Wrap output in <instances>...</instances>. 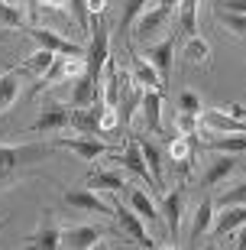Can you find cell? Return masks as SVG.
<instances>
[{
  "instance_id": "cell-41",
  "label": "cell",
  "mask_w": 246,
  "mask_h": 250,
  "mask_svg": "<svg viewBox=\"0 0 246 250\" xmlns=\"http://www.w3.org/2000/svg\"><path fill=\"white\" fill-rule=\"evenodd\" d=\"M46 7H55V10H62V7H68V0H42Z\"/></svg>"
},
{
  "instance_id": "cell-13",
  "label": "cell",
  "mask_w": 246,
  "mask_h": 250,
  "mask_svg": "<svg viewBox=\"0 0 246 250\" xmlns=\"http://www.w3.org/2000/svg\"><path fill=\"white\" fill-rule=\"evenodd\" d=\"M100 111H104V98H97L88 107H75L72 111V127L81 130V133H91V137H100Z\"/></svg>"
},
{
  "instance_id": "cell-12",
  "label": "cell",
  "mask_w": 246,
  "mask_h": 250,
  "mask_svg": "<svg viewBox=\"0 0 246 250\" xmlns=\"http://www.w3.org/2000/svg\"><path fill=\"white\" fill-rule=\"evenodd\" d=\"M100 237H104V228H97V224H81V228H68V231H62V247L88 250V247H97Z\"/></svg>"
},
{
  "instance_id": "cell-32",
  "label": "cell",
  "mask_w": 246,
  "mask_h": 250,
  "mask_svg": "<svg viewBox=\"0 0 246 250\" xmlns=\"http://www.w3.org/2000/svg\"><path fill=\"white\" fill-rule=\"evenodd\" d=\"M217 20L224 23V26H230V29H233V33H237L240 39H246V17H243V13H233V10L217 7Z\"/></svg>"
},
{
  "instance_id": "cell-25",
  "label": "cell",
  "mask_w": 246,
  "mask_h": 250,
  "mask_svg": "<svg viewBox=\"0 0 246 250\" xmlns=\"http://www.w3.org/2000/svg\"><path fill=\"white\" fill-rule=\"evenodd\" d=\"M130 208H133L143 221H159V218H162L159 208H155V202L143 192V188H133V192H130Z\"/></svg>"
},
{
  "instance_id": "cell-4",
  "label": "cell",
  "mask_w": 246,
  "mask_h": 250,
  "mask_svg": "<svg viewBox=\"0 0 246 250\" xmlns=\"http://www.w3.org/2000/svg\"><path fill=\"white\" fill-rule=\"evenodd\" d=\"M52 146H62V149H72V153H78V156L84 159V163H94L97 156H104L110 149V143H104V140L91 137V133H84V137H58L52 143Z\"/></svg>"
},
{
  "instance_id": "cell-38",
  "label": "cell",
  "mask_w": 246,
  "mask_h": 250,
  "mask_svg": "<svg viewBox=\"0 0 246 250\" xmlns=\"http://www.w3.org/2000/svg\"><path fill=\"white\" fill-rule=\"evenodd\" d=\"M104 10H107V0H88V17L91 20L104 17Z\"/></svg>"
},
{
  "instance_id": "cell-6",
  "label": "cell",
  "mask_w": 246,
  "mask_h": 250,
  "mask_svg": "<svg viewBox=\"0 0 246 250\" xmlns=\"http://www.w3.org/2000/svg\"><path fill=\"white\" fill-rule=\"evenodd\" d=\"M210 133H246V117H237V114H227L214 107V111H201L198 117Z\"/></svg>"
},
{
  "instance_id": "cell-42",
  "label": "cell",
  "mask_w": 246,
  "mask_h": 250,
  "mask_svg": "<svg viewBox=\"0 0 246 250\" xmlns=\"http://www.w3.org/2000/svg\"><path fill=\"white\" fill-rule=\"evenodd\" d=\"M3 3H17V0H3Z\"/></svg>"
},
{
  "instance_id": "cell-39",
  "label": "cell",
  "mask_w": 246,
  "mask_h": 250,
  "mask_svg": "<svg viewBox=\"0 0 246 250\" xmlns=\"http://www.w3.org/2000/svg\"><path fill=\"white\" fill-rule=\"evenodd\" d=\"M217 7H224V10H233V13H243V17H246V0H220Z\"/></svg>"
},
{
  "instance_id": "cell-36",
  "label": "cell",
  "mask_w": 246,
  "mask_h": 250,
  "mask_svg": "<svg viewBox=\"0 0 246 250\" xmlns=\"http://www.w3.org/2000/svg\"><path fill=\"white\" fill-rule=\"evenodd\" d=\"M72 3V13H75V23H78V29H91V23H88V0H68Z\"/></svg>"
},
{
  "instance_id": "cell-10",
  "label": "cell",
  "mask_w": 246,
  "mask_h": 250,
  "mask_svg": "<svg viewBox=\"0 0 246 250\" xmlns=\"http://www.w3.org/2000/svg\"><path fill=\"white\" fill-rule=\"evenodd\" d=\"M146 59L155 65V72L162 78V84H169V75H172V59H175V33L165 36L162 42H152L146 49Z\"/></svg>"
},
{
  "instance_id": "cell-24",
  "label": "cell",
  "mask_w": 246,
  "mask_h": 250,
  "mask_svg": "<svg viewBox=\"0 0 246 250\" xmlns=\"http://www.w3.org/2000/svg\"><path fill=\"white\" fill-rule=\"evenodd\" d=\"M136 140H139V149H143V159H146L149 172H152V186L162 188V153H159V146L149 143V140H143V137H136Z\"/></svg>"
},
{
  "instance_id": "cell-40",
  "label": "cell",
  "mask_w": 246,
  "mask_h": 250,
  "mask_svg": "<svg viewBox=\"0 0 246 250\" xmlns=\"http://www.w3.org/2000/svg\"><path fill=\"white\" fill-rule=\"evenodd\" d=\"M233 247H237V250H246V221L237 228V241H233Z\"/></svg>"
},
{
  "instance_id": "cell-27",
  "label": "cell",
  "mask_w": 246,
  "mask_h": 250,
  "mask_svg": "<svg viewBox=\"0 0 246 250\" xmlns=\"http://www.w3.org/2000/svg\"><path fill=\"white\" fill-rule=\"evenodd\" d=\"M29 247H39V250H55V247H62V228H55V224H49V228H39V231L29 237Z\"/></svg>"
},
{
  "instance_id": "cell-30",
  "label": "cell",
  "mask_w": 246,
  "mask_h": 250,
  "mask_svg": "<svg viewBox=\"0 0 246 250\" xmlns=\"http://www.w3.org/2000/svg\"><path fill=\"white\" fill-rule=\"evenodd\" d=\"M227 205H246V182H237V186L224 188L214 198V208H227Z\"/></svg>"
},
{
  "instance_id": "cell-31",
  "label": "cell",
  "mask_w": 246,
  "mask_h": 250,
  "mask_svg": "<svg viewBox=\"0 0 246 250\" xmlns=\"http://www.w3.org/2000/svg\"><path fill=\"white\" fill-rule=\"evenodd\" d=\"M149 7V0H127L123 3V13H120V33H130V26L136 23V17Z\"/></svg>"
},
{
  "instance_id": "cell-11",
  "label": "cell",
  "mask_w": 246,
  "mask_h": 250,
  "mask_svg": "<svg viewBox=\"0 0 246 250\" xmlns=\"http://www.w3.org/2000/svg\"><path fill=\"white\" fill-rule=\"evenodd\" d=\"M65 205H72L78 211H94V214H110L114 211V205L104 202L91 188H68V192H65Z\"/></svg>"
},
{
  "instance_id": "cell-28",
  "label": "cell",
  "mask_w": 246,
  "mask_h": 250,
  "mask_svg": "<svg viewBox=\"0 0 246 250\" xmlns=\"http://www.w3.org/2000/svg\"><path fill=\"white\" fill-rule=\"evenodd\" d=\"M91 186L94 188H104V192H120V188H130L127 182H123V172H94L91 176Z\"/></svg>"
},
{
  "instance_id": "cell-14",
  "label": "cell",
  "mask_w": 246,
  "mask_h": 250,
  "mask_svg": "<svg viewBox=\"0 0 246 250\" xmlns=\"http://www.w3.org/2000/svg\"><path fill=\"white\" fill-rule=\"evenodd\" d=\"M182 211H185V188H175L162 198V214L165 224H169V234L178 241V231H182Z\"/></svg>"
},
{
  "instance_id": "cell-23",
  "label": "cell",
  "mask_w": 246,
  "mask_h": 250,
  "mask_svg": "<svg viewBox=\"0 0 246 250\" xmlns=\"http://www.w3.org/2000/svg\"><path fill=\"white\" fill-rule=\"evenodd\" d=\"M52 62H55V52H49V49L39 46V52H33V56H29L26 62L19 65V72L29 75V78H42V75H46L49 68H52Z\"/></svg>"
},
{
  "instance_id": "cell-7",
  "label": "cell",
  "mask_w": 246,
  "mask_h": 250,
  "mask_svg": "<svg viewBox=\"0 0 246 250\" xmlns=\"http://www.w3.org/2000/svg\"><path fill=\"white\" fill-rule=\"evenodd\" d=\"M169 20H172V13H165L159 3H155L152 10H143L136 17V23H133V39H136V42H149L152 33H159Z\"/></svg>"
},
{
  "instance_id": "cell-16",
  "label": "cell",
  "mask_w": 246,
  "mask_h": 250,
  "mask_svg": "<svg viewBox=\"0 0 246 250\" xmlns=\"http://www.w3.org/2000/svg\"><path fill=\"white\" fill-rule=\"evenodd\" d=\"M240 166V159H237V153H220L214 163L208 166V172H204V179H201V186L204 188H214V186H220L224 179L233 172V169Z\"/></svg>"
},
{
  "instance_id": "cell-21",
  "label": "cell",
  "mask_w": 246,
  "mask_h": 250,
  "mask_svg": "<svg viewBox=\"0 0 246 250\" xmlns=\"http://www.w3.org/2000/svg\"><path fill=\"white\" fill-rule=\"evenodd\" d=\"M19 78H23V72H19V68L0 75V114L10 111V107H13V101L19 98Z\"/></svg>"
},
{
  "instance_id": "cell-8",
  "label": "cell",
  "mask_w": 246,
  "mask_h": 250,
  "mask_svg": "<svg viewBox=\"0 0 246 250\" xmlns=\"http://www.w3.org/2000/svg\"><path fill=\"white\" fill-rule=\"evenodd\" d=\"M68 124H72V107L52 101V104H46V107L39 111L36 124H33L29 130H33V133H42V130H65Z\"/></svg>"
},
{
  "instance_id": "cell-18",
  "label": "cell",
  "mask_w": 246,
  "mask_h": 250,
  "mask_svg": "<svg viewBox=\"0 0 246 250\" xmlns=\"http://www.w3.org/2000/svg\"><path fill=\"white\" fill-rule=\"evenodd\" d=\"M139 111L146 117V127L152 133H159L162 130V91L159 88H146L143 91V101H139Z\"/></svg>"
},
{
  "instance_id": "cell-26",
  "label": "cell",
  "mask_w": 246,
  "mask_h": 250,
  "mask_svg": "<svg viewBox=\"0 0 246 250\" xmlns=\"http://www.w3.org/2000/svg\"><path fill=\"white\" fill-rule=\"evenodd\" d=\"M94 82L88 78V72L78 75L75 78V91H72V107H88V104H94Z\"/></svg>"
},
{
  "instance_id": "cell-1",
  "label": "cell",
  "mask_w": 246,
  "mask_h": 250,
  "mask_svg": "<svg viewBox=\"0 0 246 250\" xmlns=\"http://www.w3.org/2000/svg\"><path fill=\"white\" fill-rule=\"evenodd\" d=\"M110 59V36H107V26L100 23V17L91 23V46H88V56H84V62H88V78L94 82V101L97 98H104V91H100V75H104V65H107Z\"/></svg>"
},
{
  "instance_id": "cell-17",
  "label": "cell",
  "mask_w": 246,
  "mask_h": 250,
  "mask_svg": "<svg viewBox=\"0 0 246 250\" xmlns=\"http://www.w3.org/2000/svg\"><path fill=\"white\" fill-rule=\"evenodd\" d=\"M120 163H123V169L127 172H133L136 179H143V182H152V172H149V166H146V159H143V149H139V140L133 137L123 146V156H120Z\"/></svg>"
},
{
  "instance_id": "cell-34",
  "label": "cell",
  "mask_w": 246,
  "mask_h": 250,
  "mask_svg": "<svg viewBox=\"0 0 246 250\" xmlns=\"http://www.w3.org/2000/svg\"><path fill=\"white\" fill-rule=\"evenodd\" d=\"M178 111L198 114V117H201V111H204V107H201V98L194 91H182V94H178Z\"/></svg>"
},
{
  "instance_id": "cell-3",
  "label": "cell",
  "mask_w": 246,
  "mask_h": 250,
  "mask_svg": "<svg viewBox=\"0 0 246 250\" xmlns=\"http://www.w3.org/2000/svg\"><path fill=\"white\" fill-rule=\"evenodd\" d=\"M88 72V62H84V56H55L52 68H49L42 78H36V84H33V91L29 94H39L42 88H52V84L58 82H75L78 75Z\"/></svg>"
},
{
  "instance_id": "cell-9",
  "label": "cell",
  "mask_w": 246,
  "mask_h": 250,
  "mask_svg": "<svg viewBox=\"0 0 246 250\" xmlns=\"http://www.w3.org/2000/svg\"><path fill=\"white\" fill-rule=\"evenodd\" d=\"M114 214H117V221H120V228H123V234H130L139 247H155V241L149 237L146 228H143V218H139L133 208H123V205L117 202V205H114Z\"/></svg>"
},
{
  "instance_id": "cell-5",
  "label": "cell",
  "mask_w": 246,
  "mask_h": 250,
  "mask_svg": "<svg viewBox=\"0 0 246 250\" xmlns=\"http://www.w3.org/2000/svg\"><path fill=\"white\" fill-rule=\"evenodd\" d=\"M29 36L36 39L42 49L55 52V56H88V49H84V46L68 42L65 36H58V33H52V29H46V26H33V29H29Z\"/></svg>"
},
{
  "instance_id": "cell-29",
  "label": "cell",
  "mask_w": 246,
  "mask_h": 250,
  "mask_svg": "<svg viewBox=\"0 0 246 250\" xmlns=\"http://www.w3.org/2000/svg\"><path fill=\"white\" fill-rule=\"evenodd\" d=\"M185 59H191V62H210V46L208 39H201L198 33L194 36H188V46H185Z\"/></svg>"
},
{
  "instance_id": "cell-35",
  "label": "cell",
  "mask_w": 246,
  "mask_h": 250,
  "mask_svg": "<svg viewBox=\"0 0 246 250\" xmlns=\"http://www.w3.org/2000/svg\"><path fill=\"white\" fill-rule=\"evenodd\" d=\"M120 124V114L117 107H110V104H104V111H100V133H114Z\"/></svg>"
},
{
  "instance_id": "cell-19",
  "label": "cell",
  "mask_w": 246,
  "mask_h": 250,
  "mask_svg": "<svg viewBox=\"0 0 246 250\" xmlns=\"http://www.w3.org/2000/svg\"><path fill=\"white\" fill-rule=\"evenodd\" d=\"M133 82H136L139 88H159V91H162V78H159L155 65L149 62L146 56H133Z\"/></svg>"
},
{
  "instance_id": "cell-37",
  "label": "cell",
  "mask_w": 246,
  "mask_h": 250,
  "mask_svg": "<svg viewBox=\"0 0 246 250\" xmlns=\"http://www.w3.org/2000/svg\"><path fill=\"white\" fill-rule=\"evenodd\" d=\"M194 121H198V114H178V130H182V133H191L194 130Z\"/></svg>"
},
{
  "instance_id": "cell-15",
  "label": "cell",
  "mask_w": 246,
  "mask_h": 250,
  "mask_svg": "<svg viewBox=\"0 0 246 250\" xmlns=\"http://www.w3.org/2000/svg\"><path fill=\"white\" fill-rule=\"evenodd\" d=\"M191 149H194L191 133H178V137L169 143V159H172V166L178 169V176H188V169H191Z\"/></svg>"
},
{
  "instance_id": "cell-2",
  "label": "cell",
  "mask_w": 246,
  "mask_h": 250,
  "mask_svg": "<svg viewBox=\"0 0 246 250\" xmlns=\"http://www.w3.org/2000/svg\"><path fill=\"white\" fill-rule=\"evenodd\" d=\"M52 143H23V146H0V179L13 176L17 169L33 166L42 156H49Z\"/></svg>"
},
{
  "instance_id": "cell-43",
  "label": "cell",
  "mask_w": 246,
  "mask_h": 250,
  "mask_svg": "<svg viewBox=\"0 0 246 250\" xmlns=\"http://www.w3.org/2000/svg\"><path fill=\"white\" fill-rule=\"evenodd\" d=\"M3 224H7V221H0V228H3Z\"/></svg>"
},
{
  "instance_id": "cell-20",
  "label": "cell",
  "mask_w": 246,
  "mask_h": 250,
  "mask_svg": "<svg viewBox=\"0 0 246 250\" xmlns=\"http://www.w3.org/2000/svg\"><path fill=\"white\" fill-rule=\"evenodd\" d=\"M210 221H214V198H201L198 208H194V224H191V244H198L204 234L210 231Z\"/></svg>"
},
{
  "instance_id": "cell-33",
  "label": "cell",
  "mask_w": 246,
  "mask_h": 250,
  "mask_svg": "<svg viewBox=\"0 0 246 250\" xmlns=\"http://www.w3.org/2000/svg\"><path fill=\"white\" fill-rule=\"evenodd\" d=\"M0 23H3V26H23L26 17H23V10H19L17 3H3V0H0Z\"/></svg>"
},
{
  "instance_id": "cell-22",
  "label": "cell",
  "mask_w": 246,
  "mask_h": 250,
  "mask_svg": "<svg viewBox=\"0 0 246 250\" xmlns=\"http://www.w3.org/2000/svg\"><path fill=\"white\" fill-rule=\"evenodd\" d=\"M243 221H246V205H227L224 214L217 218V224H214V237H224V234L237 231Z\"/></svg>"
}]
</instances>
